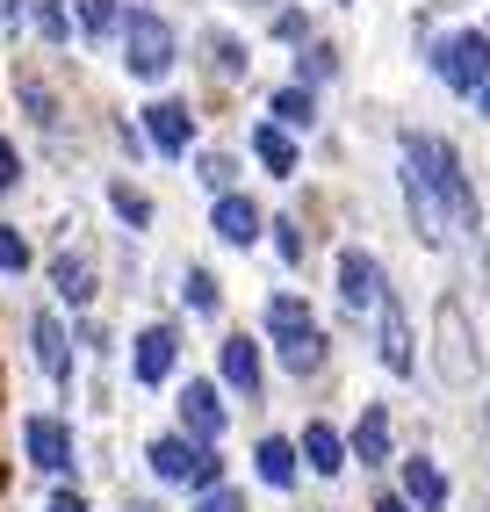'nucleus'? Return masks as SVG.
Here are the masks:
<instances>
[{"label": "nucleus", "mask_w": 490, "mask_h": 512, "mask_svg": "<svg viewBox=\"0 0 490 512\" xmlns=\"http://www.w3.org/2000/svg\"><path fill=\"white\" fill-rule=\"evenodd\" d=\"M397 152H404V166H411V174H426V181H433L440 210H447V224L483 231V202H476V188H469V166H462V152H454L447 138H433V130H404V138H397Z\"/></svg>", "instance_id": "1"}, {"label": "nucleus", "mask_w": 490, "mask_h": 512, "mask_svg": "<svg viewBox=\"0 0 490 512\" xmlns=\"http://www.w3.org/2000/svg\"><path fill=\"white\" fill-rule=\"evenodd\" d=\"M267 339H274V354H282V368H289V375H318V368H325V354H332V339H325L318 311H310L296 289L267 296Z\"/></svg>", "instance_id": "2"}, {"label": "nucleus", "mask_w": 490, "mask_h": 512, "mask_svg": "<svg viewBox=\"0 0 490 512\" xmlns=\"http://www.w3.org/2000/svg\"><path fill=\"white\" fill-rule=\"evenodd\" d=\"M116 51H123V73L145 80V87H159L181 65V37H173V22L159 8H130L123 29H116Z\"/></svg>", "instance_id": "3"}, {"label": "nucleus", "mask_w": 490, "mask_h": 512, "mask_svg": "<svg viewBox=\"0 0 490 512\" xmlns=\"http://www.w3.org/2000/svg\"><path fill=\"white\" fill-rule=\"evenodd\" d=\"M433 375L447 390H476L483 383V354H476V325L462 311V296L433 303Z\"/></svg>", "instance_id": "4"}, {"label": "nucleus", "mask_w": 490, "mask_h": 512, "mask_svg": "<svg viewBox=\"0 0 490 512\" xmlns=\"http://www.w3.org/2000/svg\"><path fill=\"white\" fill-rule=\"evenodd\" d=\"M145 462H152V476H159V484L188 491V498L224 484V455H217V448H202V440H188V433H159L152 448H145Z\"/></svg>", "instance_id": "5"}, {"label": "nucleus", "mask_w": 490, "mask_h": 512, "mask_svg": "<svg viewBox=\"0 0 490 512\" xmlns=\"http://www.w3.org/2000/svg\"><path fill=\"white\" fill-rule=\"evenodd\" d=\"M433 80L447 87V94H483V80H490V29H454V37H440L433 44Z\"/></svg>", "instance_id": "6"}, {"label": "nucleus", "mask_w": 490, "mask_h": 512, "mask_svg": "<svg viewBox=\"0 0 490 512\" xmlns=\"http://www.w3.org/2000/svg\"><path fill=\"white\" fill-rule=\"evenodd\" d=\"M382 296H390V275H382V260L368 246H346L339 253V303L354 318H375L382 311Z\"/></svg>", "instance_id": "7"}, {"label": "nucleus", "mask_w": 490, "mask_h": 512, "mask_svg": "<svg viewBox=\"0 0 490 512\" xmlns=\"http://www.w3.org/2000/svg\"><path fill=\"white\" fill-rule=\"evenodd\" d=\"M22 448H29V462H37L44 476H65L73 469V419H58V412H29L22 419Z\"/></svg>", "instance_id": "8"}, {"label": "nucleus", "mask_w": 490, "mask_h": 512, "mask_svg": "<svg viewBox=\"0 0 490 512\" xmlns=\"http://www.w3.org/2000/svg\"><path fill=\"white\" fill-rule=\"evenodd\" d=\"M173 368H181V332H173V325H145V332L130 339V375L145 390H166Z\"/></svg>", "instance_id": "9"}, {"label": "nucleus", "mask_w": 490, "mask_h": 512, "mask_svg": "<svg viewBox=\"0 0 490 512\" xmlns=\"http://www.w3.org/2000/svg\"><path fill=\"white\" fill-rule=\"evenodd\" d=\"M181 433L202 440V448L224 440V390L209 383V375H188V383H181Z\"/></svg>", "instance_id": "10"}, {"label": "nucleus", "mask_w": 490, "mask_h": 512, "mask_svg": "<svg viewBox=\"0 0 490 512\" xmlns=\"http://www.w3.org/2000/svg\"><path fill=\"white\" fill-rule=\"evenodd\" d=\"M217 375H224V383H231L245 404H253L260 383H267V368H260V339H253V332H224V339H217Z\"/></svg>", "instance_id": "11"}, {"label": "nucleus", "mask_w": 490, "mask_h": 512, "mask_svg": "<svg viewBox=\"0 0 490 512\" xmlns=\"http://www.w3.org/2000/svg\"><path fill=\"white\" fill-rule=\"evenodd\" d=\"M29 347H37V368L51 375L58 390H73V332H65L58 311H37V318H29Z\"/></svg>", "instance_id": "12"}, {"label": "nucleus", "mask_w": 490, "mask_h": 512, "mask_svg": "<svg viewBox=\"0 0 490 512\" xmlns=\"http://www.w3.org/2000/svg\"><path fill=\"white\" fill-rule=\"evenodd\" d=\"M145 145H152L159 159H188V145H195L188 101H152V109H145Z\"/></svg>", "instance_id": "13"}, {"label": "nucleus", "mask_w": 490, "mask_h": 512, "mask_svg": "<svg viewBox=\"0 0 490 512\" xmlns=\"http://www.w3.org/2000/svg\"><path fill=\"white\" fill-rule=\"evenodd\" d=\"M375 354L390 375H418V347H411V325H404L397 296H382V311H375Z\"/></svg>", "instance_id": "14"}, {"label": "nucleus", "mask_w": 490, "mask_h": 512, "mask_svg": "<svg viewBox=\"0 0 490 512\" xmlns=\"http://www.w3.org/2000/svg\"><path fill=\"white\" fill-rule=\"evenodd\" d=\"M209 224H217L224 246H260V231H267L260 202H253V195H238V188H224L217 202H209Z\"/></svg>", "instance_id": "15"}, {"label": "nucleus", "mask_w": 490, "mask_h": 512, "mask_svg": "<svg viewBox=\"0 0 490 512\" xmlns=\"http://www.w3.org/2000/svg\"><path fill=\"white\" fill-rule=\"evenodd\" d=\"M253 476L267 491H296L303 484V455H296V440L289 433H267L260 448H253Z\"/></svg>", "instance_id": "16"}, {"label": "nucleus", "mask_w": 490, "mask_h": 512, "mask_svg": "<svg viewBox=\"0 0 490 512\" xmlns=\"http://www.w3.org/2000/svg\"><path fill=\"white\" fill-rule=\"evenodd\" d=\"M296 455H303V469H310V476H339L346 462H354V448H346V433H339V426H325V419H310V426H303Z\"/></svg>", "instance_id": "17"}, {"label": "nucleus", "mask_w": 490, "mask_h": 512, "mask_svg": "<svg viewBox=\"0 0 490 512\" xmlns=\"http://www.w3.org/2000/svg\"><path fill=\"white\" fill-rule=\"evenodd\" d=\"M346 448H354V462L361 469H375V462H390V404H361V419H354V433H346Z\"/></svg>", "instance_id": "18"}, {"label": "nucleus", "mask_w": 490, "mask_h": 512, "mask_svg": "<svg viewBox=\"0 0 490 512\" xmlns=\"http://www.w3.org/2000/svg\"><path fill=\"white\" fill-rule=\"evenodd\" d=\"M404 498L418 512H447V476H440L433 455H404Z\"/></svg>", "instance_id": "19"}, {"label": "nucleus", "mask_w": 490, "mask_h": 512, "mask_svg": "<svg viewBox=\"0 0 490 512\" xmlns=\"http://www.w3.org/2000/svg\"><path fill=\"white\" fill-rule=\"evenodd\" d=\"M51 289H58V303L87 311V303H94V260L87 253H58L51 260Z\"/></svg>", "instance_id": "20"}, {"label": "nucleus", "mask_w": 490, "mask_h": 512, "mask_svg": "<svg viewBox=\"0 0 490 512\" xmlns=\"http://www.w3.org/2000/svg\"><path fill=\"white\" fill-rule=\"evenodd\" d=\"M123 15H130V0H73V29L94 37V44H116Z\"/></svg>", "instance_id": "21"}, {"label": "nucleus", "mask_w": 490, "mask_h": 512, "mask_svg": "<svg viewBox=\"0 0 490 512\" xmlns=\"http://www.w3.org/2000/svg\"><path fill=\"white\" fill-rule=\"evenodd\" d=\"M253 159L267 166L274 181H289V174H296V145H289V130H282V123H253Z\"/></svg>", "instance_id": "22"}, {"label": "nucleus", "mask_w": 490, "mask_h": 512, "mask_svg": "<svg viewBox=\"0 0 490 512\" xmlns=\"http://www.w3.org/2000/svg\"><path fill=\"white\" fill-rule=\"evenodd\" d=\"M15 101H22V116L37 123V130H58V94L29 73V65H15Z\"/></svg>", "instance_id": "23"}, {"label": "nucleus", "mask_w": 490, "mask_h": 512, "mask_svg": "<svg viewBox=\"0 0 490 512\" xmlns=\"http://www.w3.org/2000/svg\"><path fill=\"white\" fill-rule=\"evenodd\" d=\"M267 109H274V123H282V130H310V123H318V87H303V80H289L282 94L267 101Z\"/></svg>", "instance_id": "24"}, {"label": "nucleus", "mask_w": 490, "mask_h": 512, "mask_svg": "<svg viewBox=\"0 0 490 512\" xmlns=\"http://www.w3.org/2000/svg\"><path fill=\"white\" fill-rule=\"evenodd\" d=\"M109 210H116L130 231H152V217H159V210H152V195L137 188V181H109Z\"/></svg>", "instance_id": "25"}, {"label": "nucleus", "mask_w": 490, "mask_h": 512, "mask_svg": "<svg viewBox=\"0 0 490 512\" xmlns=\"http://www.w3.org/2000/svg\"><path fill=\"white\" fill-rule=\"evenodd\" d=\"M202 51H209V65H217L224 80H245V65H253V58H245V44L231 37V29H202Z\"/></svg>", "instance_id": "26"}, {"label": "nucleus", "mask_w": 490, "mask_h": 512, "mask_svg": "<svg viewBox=\"0 0 490 512\" xmlns=\"http://www.w3.org/2000/svg\"><path fill=\"white\" fill-rule=\"evenodd\" d=\"M29 29H37L44 44H73V8H65V0H29Z\"/></svg>", "instance_id": "27"}, {"label": "nucleus", "mask_w": 490, "mask_h": 512, "mask_svg": "<svg viewBox=\"0 0 490 512\" xmlns=\"http://www.w3.org/2000/svg\"><path fill=\"white\" fill-rule=\"evenodd\" d=\"M181 296H188L195 318H217V303H224V289H217V275H209V267H188V275H181Z\"/></svg>", "instance_id": "28"}, {"label": "nucleus", "mask_w": 490, "mask_h": 512, "mask_svg": "<svg viewBox=\"0 0 490 512\" xmlns=\"http://www.w3.org/2000/svg\"><path fill=\"white\" fill-rule=\"evenodd\" d=\"M332 73H339V51L310 37V44H303V58H296V80H303V87H325Z\"/></svg>", "instance_id": "29"}, {"label": "nucleus", "mask_w": 490, "mask_h": 512, "mask_svg": "<svg viewBox=\"0 0 490 512\" xmlns=\"http://www.w3.org/2000/svg\"><path fill=\"white\" fill-rule=\"evenodd\" d=\"M267 231H274V253H282L289 267H303V253H310V238H303V224H296V217H274Z\"/></svg>", "instance_id": "30"}, {"label": "nucleus", "mask_w": 490, "mask_h": 512, "mask_svg": "<svg viewBox=\"0 0 490 512\" xmlns=\"http://www.w3.org/2000/svg\"><path fill=\"white\" fill-rule=\"evenodd\" d=\"M29 260H37V253H29V238L15 224H0V275H22Z\"/></svg>", "instance_id": "31"}, {"label": "nucleus", "mask_w": 490, "mask_h": 512, "mask_svg": "<svg viewBox=\"0 0 490 512\" xmlns=\"http://www.w3.org/2000/svg\"><path fill=\"white\" fill-rule=\"evenodd\" d=\"M188 512H245V491L238 484H217V491H195Z\"/></svg>", "instance_id": "32"}, {"label": "nucleus", "mask_w": 490, "mask_h": 512, "mask_svg": "<svg viewBox=\"0 0 490 512\" xmlns=\"http://www.w3.org/2000/svg\"><path fill=\"white\" fill-rule=\"evenodd\" d=\"M195 174L224 195V188H231V174H238V159H231V152H202V159H195Z\"/></svg>", "instance_id": "33"}, {"label": "nucleus", "mask_w": 490, "mask_h": 512, "mask_svg": "<svg viewBox=\"0 0 490 512\" xmlns=\"http://www.w3.org/2000/svg\"><path fill=\"white\" fill-rule=\"evenodd\" d=\"M274 37H282V44H310V15H296V8H282V15H274Z\"/></svg>", "instance_id": "34"}, {"label": "nucleus", "mask_w": 490, "mask_h": 512, "mask_svg": "<svg viewBox=\"0 0 490 512\" xmlns=\"http://www.w3.org/2000/svg\"><path fill=\"white\" fill-rule=\"evenodd\" d=\"M22 181V152H15V138H0V195H8Z\"/></svg>", "instance_id": "35"}, {"label": "nucleus", "mask_w": 490, "mask_h": 512, "mask_svg": "<svg viewBox=\"0 0 490 512\" xmlns=\"http://www.w3.org/2000/svg\"><path fill=\"white\" fill-rule=\"evenodd\" d=\"M0 29H8V37L29 29V0H0Z\"/></svg>", "instance_id": "36"}, {"label": "nucleus", "mask_w": 490, "mask_h": 512, "mask_svg": "<svg viewBox=\"0 0 490 512\" xmlns=\"http://www.w3.org/2000/svg\"><path fill=\"white\" fill-rule=\"evenodd\" d=\"M51 512H87V498L80 491H51Z\"/></svg>", "instance_id": "37"}, {"label": "nucleus", "mask_w": 490, "mask_h": 512, "mask_svg": "<svg viewBox=\"0 0 490 512\" xmlns=\"http://www.w3.org/2000/svg\"><path fill=\"white\" fill-rule=\"evenodd\" d=\"M375 512H418V505H411L404 491H382V498H375Z\"/></svg>", "instance_id": "38"}, {"label": "nucleus", "mask_w": 490, "mask_h": 512, "mask_svg": "<svg viewBox=\"0 0 490 512\" xmlns=\"http://www.w3.org/2000/svg\"><path fill=\"white\" fill-rule=\"evenodd\" d=\"M476 109H483V116H490V80H483V94H476Z\"/></svg>", "instance_id": "39"}, {"label": "nucleus", "mask_w": 490, "mask_h": 512, "mask_svg": "<svg viewBox=\"0 0 490 512\" xmlns=\"http://www.w3.org/2000/svg\"><path fill=\"white\" fill-rule=\"evenodd\" d=\"M0 484H8V469H0Z\"/></svg>", "instance_id": "40"}]
</instances>
